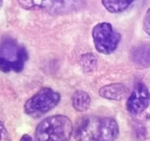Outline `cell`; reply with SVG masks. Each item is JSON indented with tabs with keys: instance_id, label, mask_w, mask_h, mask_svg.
Instances as JSON below:
<instances>
[{
	"instance_id": "11",
	"label": "cell",
	"mask_w": 150,
	"mask_h": 141,
	"mask_svg": "<svg viewBox=\"0 0 150 141\" xmlns=\"http://www.w3.org/2000/svg\"><path fill=\"white\" fill-rule=\"evenodd\" d=\"M133 2V1L129 0H103L102 1V4L105 7V9L109 11L111 13H118L125 11V10L129 8V5Z\"/></svg>"
},
{
	"instance_id": "15",
	"label": "cell",
	"mask_w": 150,
	"mask_h": 141,
	"mask_svg": "<svg viewBox=\"0 0 150 141\" xmlns=\"http://www.w3.org/2000/svg\"><path fill=\"white\" fill-rule=\"evenodd\" d=\"M19 141H33V138L30 135L25 134V135H24L21 137Z\"/></svg>"
},
{
	"instance_id": "7",
	"label": "cell",
	"mask_w": 150,
	"mask_h": 141,
	"mask_svg": "<svg viewBox=\"0 0 150 141\" xmlns=\"http://www.w3.org/2000/svg\"><path fill=\"white\" fill-rule=\"evenodd\" d=\"M131 61L138 68H145L150 66V44H142L135 47L129 54Z\"/></svg>"
},
{
	"instance_id": "12",
	"label": "cell",
	"mask_w": 150,
	"mask_h": 141,
	"mask_svg": "<svg viewBox=\"0 0 150 141\" xmlns=\"http://www.w3.org/2000/svg\"><path fill=\"white\" fill-rule=\"evenodd\" d=\"M97 60L96 56L92 53H86L80 58V66L86 72H91L96 69Z\"/></svg>"
},
{
	"instance_id": "4",
	"label": "cell",
	"mask_w": 150,
	"mask_h": 141,
	"mask_svg": "<svg viewBox=\"0 0 150 141\" xmlns=\"http://www.w3.org/2000/svg\"><path fill=\"white\" fill-rule=\"evenodd\" d=\"M92 38L96 51L103 54L114 52L122 39L120 33L108 22L95 25L92 30Z\"/></svg>"
},
{
	"instance_id": "14",
	"label": "cell",
	"mask_w": 150,
	"mask_h": 141,
	"mask_svg": "<svg viewBox=\"0 0 150 141\" xmlns=\"http://www.w3.org/2000/svg\"><path fill=\"white\" fill-rule=\"evenodd\" d=\"M0 141H11L6 127L0 121Z\"/></svg>"
},
{
	"instance_id": "10",
	"label": "cell",
	"mask_w": 150,
	"mask_h": 141,
	"mask_svg": "<svg viewBox=\"0 0 150 141\" xmlns=\"http://www.w3.org/2000/svg\"><path fill=\"white\" fill-rule=\"evenodd\" d=\"M72 105L77 112H85L89 109L91 99L88 93L83 90H77L72 96Z\"/></svg>"
},
{
	"instance_id": "13",
	"label": "cell",
	"mask_w": 150,
	"mask_h": 141,
	"mask_svg": "<svg viewBox=\"0 0 150 141\" xmlns=\"http://www.w3.org/2000/svg\"><path fill=\"white\" fill-rule=\"evenodd\" d=\"M143 29L144 32L150 36V8L147 10L143 21Z\"/></svg>"
},
{
	"instance_id": "6",
	"label": "cell",
	"mask_w": 150,
	"mask_h": 141,
	"mask_svg": "<svg viewBox=\"0 0 150 141\" xmlns=\"http://www.w3.org/2000/svg\"><path fill=\"white\" fill-rule=\"evenodd\" d=\"M150 104V92L143 83H138L128 98L127 110L132 115H138L146 110Z\"/></svg>"
},
{
	"instance_id": "8",
	"label": "cell",
	"mask_w": 150,
	"mask_h": 141,
	"mask_svg": "<svg viewBox=\"0 0 150 141\" xmlns=\"http://www.w3.org/2000/svg\"><path fill=\"white\" fill-rule=\"evenodd\" d=\"M99 93L104 99L122 101L127 96L128 89L122 83H112L101 87L99 90Z\"/></svg>"
},
{
	"instance_id": "1",
	"label": "cell",
	"mask_w": 150,
	"mask_h": 141,
	"mask_svg": "<svg viewBox=\"0 0 150 141\" xmlns=\"http://www.w3.org/2000/svg\"><path fill=\"white\" fill-rule=\"evenodd\" d=\"M73 135L77 141H115L119 137V127L112 117L88 115L77 121Z\"/></svg>"
},
{
	"instance_id": "2",
	"label": "cell",
	"mask_w": 150,
	"mask_h": 141,
	"mask_svg": "<svg viewBox=\"0 0 150 141\" xmlns=\"http://www.w3.org/2000/svg\"><path fill=\"white\" fill-rule=\"evenodd\" d=\"M74 126L67 116L55 115L41 121L35 132V141H69Z\"/></svg>"
},
{
	"instance_id": "16",
	"label": "cell",
	"mask_w": 150,
	"mask_h": 141,
	"mask_svg": "<svg viewBox=\"0 0 150 141\" xmlns=\"http://www.w3.org/2000/svg\"><path fill=\"white\" fill-rule=\"evenodd\" d=\"M2 2H0V6L2 5Z\"/></svg>"
},
{
	"instance_id": "5",
	"label": "cell",
	"mask_w": 150,
	"mask_h": 141,
	"mask_svg": "<svg viewBox=\"0 0 150 141\" xmlns=\"http://www.w3.org/2000/svg\"><path fill=\"white\" fill-rule=\"evenodd\" d=\"M60 101V95L50 87H43L27 101L24 111L34 117L42 116L57 106Z\"/></svg>"
},
{
	"instance_id": "3",
	"label": "cell",
	"mask_w": 150,
	"mask_h": 141,
	"mask_svg": "<svg viewBox=\"0 0 150 141\" xmlns=\"http://www.w3.org/2000/svg\"><path fill=\"white\" fill-rule=\"evenodd\" d=\"M27 49L13 38L6 37L0 41V70L21 72L28 60Z\"/></svg>"
},
{
	"instance_id": "9",
	"label": "cell",
	"mask_w": 150,
	"mask_h": 141,
	"mask_svg": "<svg viewBox=\"0 0 150 141\" xmlns=\"http://www.w3.org/2000/svg\"><path fill=\"white\" fill-rule=\"evenodd\" d=\"M82 2L74 1H43L42 10L52 14H60L74 11Z\"/></svg>"
}]
</instances>
